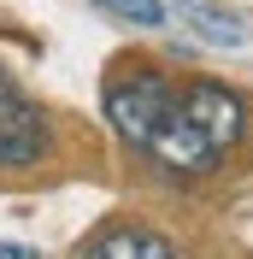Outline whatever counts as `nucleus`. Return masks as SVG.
<instances>
[{"mask_svg": "<svg viewBox=\"0 0 253 259\" xmlns=\"http://www.w3.org/2000/svg\"><path fill=\"white\" fill-rule=\"evenodd\" d=\"M177 6H183V18L200 30V41H212V48H241V41H247L241 18L218 12V6H206V0H177Z\"/></svg>", "mask_w": 253, "mask_h": 259, "instance_id": "39448f33", "label": "nucleus"}, {"mask_svg": "<svg viewBox=\"0 0 253 259\" xmlns=\"http://www.w3.org/2000/svg\"><path fill=\"white\" fill-rule=\"evenodd\" d=\"M48 112L12 77H0V171H24L48 153Z\"/></svg>", "mask_w": 253, "mask_h": 259, "instance_id": "f03ea898", "label": "nucleus"}, {"mask_svg": "<svg viewBox=\"0 0 253 259\" xmlns=\"http://www.w3.org/2000/svg\"><path fill=\"white\" fill-rule=\"evenodd\" d=\"M82 259H183V247H177L165 230H147V224H112V230H100L95 242L82 247Z\"/></svg>", "mask_w": 253, "mask_h": 259, "instance_id": "20e7f679", "label": "nucleus"}, {"mask_svg": "<svg viewBox=\"0 0 253 259\" xmlns=\"http://www.w3.org/2000/svg\"><path fill=\"white\" fill-rule=\"evenodd\" d=\"M95 6H106V12H118V18H130V24H142V30H159L165 24V0H95Z\"/></svg>", "mask_w": 253, "mask_h": 259, "instance_id": "423d86ee", "label": "nucleus"}, {"mask_svg": "<svg viewBox=\"0 0 253 259\" xmlns=\"http://www.w3.org/2000/svg\"><path fill=\"white\" fill-rule=\"evenodd\" d=\"M171 89L177 82L165 77L153 59H118L106 71V82H100V118H106V130L130 147V153H142V142H147V130L159 124Z\"/></svg>", "mask_w": 253, "mask_h": 259, "instance_id": "f257e3e1", "label": "nucleus"}, {"mask_svg": "<svg viewBox=\"0 0 253 259\" xmlns=\"http://www.w3.org/2000/svg\"><path fill=\"white\" fill-rule=\"evenodd\" d=\"M177 95H183L189 118L212 136V147H218L224 159L247 142V100H241L230 82H206V77H200V82H177Z\"/></svg>", "mask_w": 253, "mask_h": 259, "instance_id": "7ed1b4c3", "label": "nucleus"}, {"mask_svg": "<svg viewBox=\"0 0 253 259\" xmlns=\"http://www.w3.org/2000/svg\"><path fill=\"white\" fill-rule=\"evenodd\" d=\"M0 259H41V247H24V242H0Z\"/></svg>", "mask_w": 253, "mask_h": 259, "instance_id": "0eeeda50", "label": "nucleus"}]
</instances>
